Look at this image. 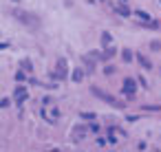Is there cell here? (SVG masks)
I'll return each mask as SVG.
<instances>
[{
  "instance_id": "9",
  "label": "cell",
  "mask_w": 161,
  "mask_h": 152,
  "mask_svg": "<svg viewBox=\"0 0 161 152\" xmlns=\"http://www.w3.org/2000/svg\"><path fill=\"white\" fill-rule=\"evenodd\" d=\"M82 77H84V71H82V69L73 71V82H82Z\"/></svg>"
},
{
  "instance_id": "2",
  "label": "cell",
  "mask_w": 161,
  "mask_h": 152,
  "mask_svg": "<svg viewBox=\"0 0 161 152\" xmlns=\"http://www.w3.org/2000/svg\"><path fill=\"white\" fill-rule=\"evenodd\" d=\"M93 95H97L99 99H104L106 104H111V106H115V108H126V102H117L111 93H104V90L97 88V86H93Z\"/></svg>"
},
{
  "instance_id": "4",
  "label": "cell",
  "mask_w": 161,
  "mask_h": 152,
  "mask_svg": "<svg viewBox=\"0 0 161 152\" xmlns=\"http://www.w3.org/2000/svg\"><path fill=\"white\" fill-rule=\"evenodd\" d=\"M135 90H137L135 79H124V93H126L128 97H132V95H135Z\"/></svg>"
},
{
  "instance_id": "14",
  "label": "cell",
  "mask_w": 161,
  "mask_h": 152,
  "mask_svg": "<svg viewBox=\"0 0 161 152\" xmlns=\"http://www.w3.org/2000/svg\"><path fill=\"white\" fill-rule=\"evenodd\" d=\"M102 44H111V35H108V33H104V35H102Z\"/></svg>"
},
{
  "instance_id": "18",
  "label": "cell",
  "mask_w": 161,
  "mask_h": 152,
  "mask_svg": "<svg viewBox=\"0 0 161 152\" xmlns=\"http://www.w3.org/2000/svg\"><path fill=\"white\" fill-rule=\"evenodd\" d=\"M124 60H128V62L132 60V53H130V51H124Z\"/></svg>"
},
{
  "instance_id": "19",
  "label": "cell",
  "mask_w": 161,
  "mask_h": 152,
  "mask_svg": "<svg viewBox=\"0 0 161 152\" xmlns=\"http://www.w3.org/2000/svg\"><path fill=\"white\" fill-rule=\"evenodd\" d=\"M42 104H44V106H51V104H53V99H51V97H44V99H42Z\"/></svg>"
},
{
  "instance_id": "10",
  "label": "cell",
  "mask_w": 161,
  "mask_h": 152,
  "mask_svg": "<svg viewBox=\"0 0 161 152\" xmlns=\"http://www.w3.org/2000/svg\"><path fill=\"white\" fill-rule=\"evenodd\" d=\"M135 15H137V18H139V20H150V15H148V11H135Z\"/></svg>"
},
{
  "instance_id": "16",
  "label": "cell",
  "mask_w": 161,
  "mask_h": 152,
  "mask_svg": "<svg viewBox=\"0 0 161 152\" xmlns=\"http://www.w3.org/2000/svg\"><path fill=\"white\" fill-rule=\"evenodd\" d=\"M137 82H139L141 86H144V88H146V86H148V82H146V79H144V77H141V75H139V77H137Z\"/></svg>"
},
{
  "instance_id": "11",
  "label": "cell",
  "mask_w": 161,
  "mask_h": 152,
  "mask_svg": "<svg viewBox=\"0 0 161 152\" xmlns=\"http://www.w3.org/2000/svg\"><path fill=\"white\" fill-rule=\"evenodd\" d=\"M22 69H24L27 73H31V71H33V66H31V60H22Z\"/></svg>"
},
{
  "instance_id": "1",
  "label": "cell",
  "mask_w": 161,
  "mask_h": 152,
  "mask_svg": "<svg viewBox=\"0 0 161 152\" xmlns=\"http://www.w3.org/2000/svg\"><path fill=\"white\" fill-rule=\"evenodd\" d=\"M13 18L18 20V22H22V25H24L27 29H31L33 33L42 27L40 18H38L35 13H29V11H18V9H15V11H13Z\"/></svg>"
},
{
  "instance_id": "3",
  "label": "cell",
  "mask_w": 161,
  "mask_h": 152,
  "mask_svg": "<svg viewBox=\"0 0 161 152\" xmlns=\"http://www.w3.org/2000/svg\"><path fill=\"white\" fill-rule=\"evenodd\" d=\"M55 77L57 79H64L66 77V60L64 57L57 60V73H55Z\"/></svg>"
},
{
  "instance_id": "12",
  "label": "cell",
  "mask_w": 161,
  "mask_h": 152,
  "mask_svg": "<svg viewBox=\"0 0 161 152\" xmlns=\"http://www.w3.org/2000/svg\"><path fill=\"white\" fill-rule=\"evenodd\" d=\"M95 117H97L95 113H82V119H86V121H93Z\"/></svg>"
},
{
  "instance_id": "15",
  "label": "cell",
  "mask_w": 161,
  "mask_h": 152,
  "mask_svg": "<svg viewBox=\"0 0 161 152\" xmlns=\"http://www.w3.org/2000/svg\"><path fill=\"white\" fill-rule=\"evenodd\" d=\"M113 55H115V49H108V51H106V53H104V60L113 57Z\"/></svg>"
},
{
  "instance_id": "13",
  "label": "cell",
  "mask_w": 161,
  "mask_h": 152,
  "mask_svg": "<svg viewBox=\"0 0 161 152\" xmlns=\"http://www.w3.org/2000/svg\"><path fill=\"white\" fill-rule=\"evenodd\" d=\"M150 49H152V51H161V42H159V40L150 42Z\"/></svg>"
},
{
  "instance_id": "17",
  "label": "cell",
  "mask_w": 161,
  "mask_h": 152,
  "mask_svg": "<svg viewBox=\"0 0 161 152\" xmlns=\"http://www.w3.org/2000/svg\"><path fill=\"white\" fill-rule=\"evenodd\" d=\"M15 79H18V82H22V79H24V73H22V71H18V73H15Z\"/></svg>"
},
{
  "instance_id": "7",
  "label": "cell",
  "mask_w": 161,
  "mask_h": 152,
  "mask_svg": "<svg viewBox=\"0 0 161 152\" xmlns=\"http://www.w3.org/2000/svg\"><path fill=\"white\" fill-rule=\"evenodd\" d=\"M137 62H139L141 66H144V69H152V62H150V60L146 57V55H141V53L137 55Z\"/></svg>"
},
{
  "instance_id": "8",
  "label": "cell",
  "mask_w": 161,
  "mask_h": 152,
  "mask_svg": "<svg viewBox=\"0 0 161 152\" xmlns=\"http://www.w3.org/2000/svg\"><path fill=\"white\" fill-rule=\"evenodd\" d=\"M115 11H117L119 15H124V18H128V15H132V13H130V9H128L126 5H117V7H115Z\"/></svg>"
},
{
  "instance_id": "5",
  "label": "cell",
  "mask_w": 161,
  "mask_h": 152,
  "mask_svg": "<svg viewBox=\"0 0 161 152\" xmlns=\"http://www.w3.org/2000/svg\"><path fill=\"white\" fill-rule=\"evenodd\" d=\"M117 134H124V137H126V132H121V130H117V128H108V141L111 143H117Z\"/></svg>"
},
{
  "instance_id": "6",
  "label": "cell",
  "mask_w": 161,
  "mask_h": 152,
  "mask_svg": "<svg viewBox=\"0 0 161 152\" xmlns=\"http://www.w3.org/2000/svg\"><path fill=\"white\" fill-rule=\"evenodd\" d=\"M24 99H27V88L24 86H18V88H15V102L22 104Z\"/></svg>"
}]
</instances>
